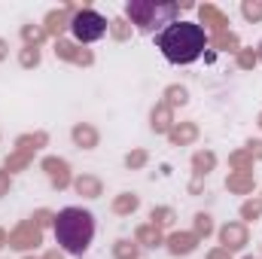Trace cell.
I'll list each match as a JSON object with an SVG mask.
<instances>
[{"label": "cell", "instance_id": "6da1fadb", "mask_svg": "<svg viewBox=\"0 0 262 259\" xmlns=\"http://www.w3.org/2000/svg\"><path fill=\"white\" fill-rule=\"evenodd\" d=\"M156 49L171 64H192L207 49V34L195 21H171L165 31L156 34Z\"/></svg>", "mask_w": 262, "mask_h": 259}, {"label": "cell", "instance_id": "7a4b0ae2", "mask_svg": "<svg viewBox=\"0 0 262 259\" xmlns=\"http://www.w3.org/2000/svg\"><path fill=\"white\" fill-rule=\"evenodd\" d=\"M55 241L70 256H82L95 241V217L85 207H61L52 223Z\"/></svg>", "mask_w": 262, "mask_h": 259}, {"label": "cell", "instance_id": "3957f363", "mask_svg": "<svg viewBox=\"0 0 262 259\" xmlns=\"http://www.w3.org/2000/svg\"><path fill=\"white\" fill-rule=\"evenodd\" d=\"M177 12H180V6L171 0H128L125 3V15L143 34L165 31L171 21H177Z\"/></svg>", "mask_w": 262, "mask_h": 259}, {"label": "cell", "instance_id": "277c9868", "mask_svg": "<svg viewBox=\"0 0 262 259\" xmlns=\"http://www.w3.org/2000/svg\"><path fill=\"white\" fill-rule=\"evenodd\" d=\"M70 34L79 43H98L107 34V18L101 12H95V9H79L70 18Z\"/></svg>", "mask_w": 262, "mask_h": 259}]
</instances>
